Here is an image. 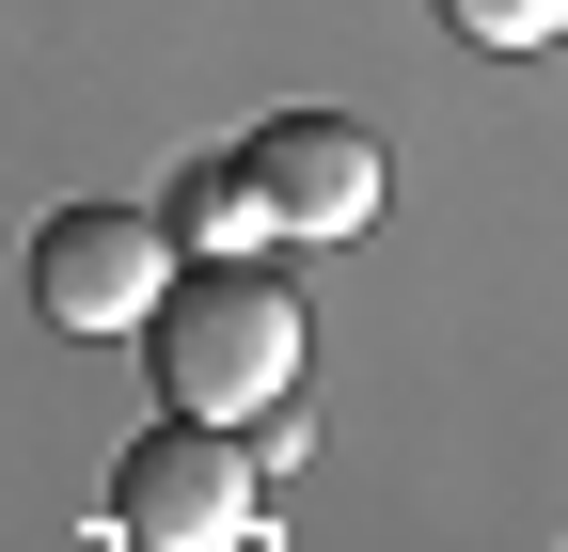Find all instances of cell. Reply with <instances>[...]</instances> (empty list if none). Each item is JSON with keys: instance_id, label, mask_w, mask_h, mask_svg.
Instances as JSON below:
<instances>
[{"instance_id": "5b68a950", "label": "cell", "mask_w": 568, "mask_h": 552, "mask_svg": "<svg viewBox=\"0 0 568 552\" xmlns=\"http://www.w3.org/2000/svg\"><path fill=\"white\" fill-rule=\"evenodd\" d=\"M174 237H190V253H253V237H284V205L253 190V159H205V174L174 190Z\"/></svg>"}, {"instance_id": "277c9868", "label": "cell", "mask_w": 568, "mask_h": 552, "mask_svg": "<svg viewBox=\"0 0 568 552\" xmlns=\"http://www.w3.org/2000/svg\"><path fill=\"white\" fill-rule=\"evenodd\" d=\"M253 190L284 205V237H364L379 222V143L347 111H268L253 126Z\"/></svg>"}, {"instance_id": "7a4b0ae2", "label": "cell", "mask_w": 568, "mask_h": 552, "mask_svg": "<svg viewBox=\"0 0 568 552\" xmlns=\"http://www.w3.org/2000/svg\"><path fill=\"white\" fill-rule=\"evenodd\" d=\"M32 300L63 331H159L174 300V237L142 222V205H63V222L32 237Z\"/></svg>"}, {"instance_id": "8992f818", "label": "cell", "mask_w": 568, "mask_h": 552, "mask_svg": "<svg viewBox=\"0 0 568 552\" xmlns=\"http://www.w3.org/2000/svg\"><path fill=\"white\" fill-rule=\"evenodd\" d=\"M443 17H458L474 48H552V32H568V0H443Z\"/></svg>"}, {"instance_id": "3957f363", "label": "cell", "mask_w": 568, "mask_h": 552, "mask_svg": "<svg viewBox=\"0 0 568 552\" xmlns=\"http://www.w3.org/2000/svg\"><path fill=\"white\" fill-rule=\"evenodd\" d=\"M126 536L142 552H237L253 536V458L205 427V410H174V427L126 458Z\"/></svg>"}, {"instance_id": "6da1fadb", "label": "cell", "mask_w": 568, "mask_h": 552, "mask_svg": "<svg viewBox=\"0 0 568 552\" xmlns=\"http://www.w3.org/2000/svg\"><path fill=\"white\" fill-rule=\"evenodd\" d=\"M159 379H174V410H205V427L268 410L284 379H301V300H284V268H253V253L174 268V300H159Z\"/></svg>"}]
</instances>
